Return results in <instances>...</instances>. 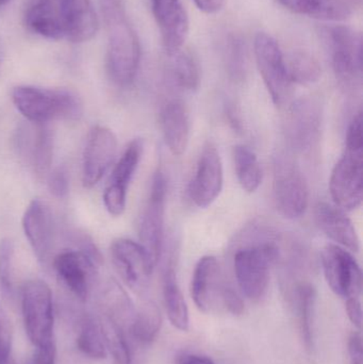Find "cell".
I'll return each instance as SVG.
<instances>
[{
  "label": "cell",
  "mask_w": 363,
  "mask_h": 364,
  "mask_svg": "<svg viewBox=\"0 0 363 364\" xmlns=\"http://www.w3.org/2000/svg\"><path fill=\"white\" fill-rule=\"evenodd\" d=\"M362 337L359 331L353 333L349 338L347 350H349L351 364H363Z\"/></svg>",
  "instance_id": "f35d334b"
},
{
  "label": "cell",
  "mask_w": 363,
  "mask_h": 364,
  "mask_svg": "<svg viewBox=\"0 0 363 364\" xmlns=\"http://www.w3.org/2000/svg\"><path fill=\"white\" fill-rule=\"evenodd\" d=\"M12 329L8 316L0 307V364H6L10 356Z\"/></svg>",
  "instance_id": "d590c367"
},
{
  "label": "cell",
  "mask_w": 363,
  "mask_h": 364,
  "mask_svg": "<svg viewBox=\"0 0 363 364\" xmlns=\"http://www.w3.org/2000/svg\"><path fill=\"white\" fill-rule=\"evenodd\" d=\"M177 364H215L210 358L202 355L185 354L179 357Z\"/></svg>",
  "instance_id": "b9f144b4"
},
{
  "label": "cell",
  "mask_w": 363,
  "mask_h": 364,
  "mask_svg": "<svg viewBox=\"0 0 363 364\" xmlns=\"http://www.w3.org/2000/svg\"><path fill=\"white\" fill-rule=\"evenodd\" d=\"M321 261L326 282L335 294L345 301L360 297L362 272L351 252L337 244H327L322 250Z\"/></svg>",
  "instance_id": "7c38bea8"
},
{
  "label": "cell",
  "mask_w": 363,
  "mask_h": 364,
  "mask_svg": "<svg viewBox=\"0 0 363 364\" xmlns=\"http://www.w3.org/2000/svg\"><path fill=\"white\" fill-rule=\"evenodd\" d=\"M255 57L258 70L275 106L283 108L293 94V82L288 73L286 59L278 43L261 32L255 38Z\"/></svg>",
  "instance_id": "52a82bcc"
},
{
  "label": "cell",
  "mask_w": 363,
  "mask_h": 364,
  "mask_svg": "<svg viewBox=\"0 0 363 364\" xmlns=\"http://www.w3.org/2000/svg\"><path fill=\"white\" fill-rule=\"evenodd\" d=\"M173 59V77L179 87L194 92L200 85V68L195 55L189 50L177 51Z\"/></svg>",
  "instance_id": "83f0119b"
},
{
  "label": "cell",
  "mask_w": 363,
  "mask_h": 364,
  "mask_svg": "<svg viewBox=\"0 0 363 364\" xmlns=\"http://www.w3.org/2000/svg\"><path fill=\"white\" fill-rule=\"evenodd\" d=\"M247 233L253 240L247 237L249 243L234 252V274L241 292L251 301H259L268 291L271 267L281 258V250L274 232L266 227L254 225Z\"/></svg>",
  "instance_id": "7a4b0ae2"
},
{
  "label": "cell",
  "mask_w": 363,
  "mask_h": 364,
  "mask_svg": "<svg viewBox=\"0 0 363 364\" xmlns=\"http://www.w3.org/2000/svg\"><path fill=\"white\" fill-rule=\"evenodd\" d=\"M14 246L8 237L0 240V289L9 293L12 290V263Z\"/></svg>",
  "instance_id": "836d02e7"
},
{
  "label": "cell",
  "mask_w": 363,
  "mask_h": 364,
  "mask_svg": "<svg viewBox=\"0 0 363 364\" xmlns=\"http://www.w3.org/2000/svg\"><path fill=\"white\" fill-rule=\"evenodd\" d=\"M226 68L230 78L240 82L245 78L247 68L246 47L242 38L230 36L226 44Z\"/></svg>",
  "instance_id": "d6a6232c"
},
{
  "label": "cell",
  "mask_w": 363,
  "mask_h": 364,
  "mask_svg": "<svg viewBox=\"0 0 363 364\" xmlns=\"http://www.w3.org/2000/svg\"><path fill=\"white\" fill-rule=\"evenodd\" d=\"M321 104L315 98L303 97L290 106L285 121L286 139L296 153L309 155L321 138Z\"/></svg>",
  "instance_id": "30bf717a"
},
{
  "label": "cell",
  "mask_w": 363,
  "mask_h": 364,
  "mask_svg": "<svg viewBox=\"0 0 363 364\" xmlns=\"http://www.w3.org/2000/svg\"><path fill=\"white\" fill-rule=\"evenodd\" d=\"M23 324L34 346L53 341V294L46 282L32 279L26 282L21 294Z\"/></svg>",
  "instance_id": "ba28073f"
},
{
  "label": "cell",
  "mask_w": 363,
  "mask_h": 364,
  "mask_svg": "<svg viewBox=\"0 0 363 364\" xmlns=\"http://www.w3.org/2000/svg\"><path fill=\"white\" fill-rule=\"evenodd\" d=\"M221 265L215 256H204L198 260L191 282V295L196 307L202 312L212 311L223 304L229 288Z\"/></svg>",
  "instance_id": "2e32d148"
},
{
  "label": "cell",
  "mask_w": 363,
  "mask_h": 364,
  "mask_svg": "<svg viewBox=\"0 0 363 364\" xmlns=\"http://www.w3.org/2000/svg\"><path fill=\"white\" fill-rule=\"evenodd\" d=\"M26 19L30 29L45 38L74 43L91 40L98 29L90 0H36Z\"/></svg>",
  "instance_id": "6da1fadb"
},
{
  "label": "cell",
  "mask_w": 363,
  "mask_h": 364,
  "mask_svg": "<svg viewBox=\"0 0 363 364\" xmlns=\"http://www.w3.org/2000/svg\"><path fill=\"white\" fill-rule=\"evenodd\" d=\"M153 16L159 26L168 55L183 49L189 34L190 23L181 0H151Z\"/></svg>",
  "instance_id": "e0dca14e"
},
{
  "label": "cell",
  "mask_w": 363,
  "mask_h": 364,
  "mask_svg": "<svg viewBox=\"0 0 363 364\" xmlns=\"http://www.w3.org/2000/svg\"><path fill=\"white\" fill-rule=\"evenodd\" d=\"M232 159L237 178L243 190L247 193L256 192L262 183L264 174L255 151L246 145H236L232 149Z\"/></svg>",
  "instance_id": "d4e9b609"
},
{
  "label": "cell",
  "mask_w": 363,
  "mask_h": 364,
  "mask_svg": "<svg viewBox=\"0 0 363 364\" xmlns=\"http://www.w3.org/2000/svg\"><path fill=\"white\" fill-rule=\"evenodd\" d=\"M30 159L38 178H47L50 173L53 156V138L46 125H38V132L29 149Z\"/></svg>",
  "instance_id": "f1b7e54d"
},
{
  "label": "cell",
  "mask_w": 363,
  "mask_h": 364,
  "mask_svg": "<svg viewBox=\"0 0 363 364\" xmlns=\"http://www.w3.org/2000/svg\"><path fill=\"white\" fill-rule=\"evenodd\" d=\"M347 316L350 321L358 328H362V306L359 297L347 299L345 303Z\"/></svg>",
  "instance_id": "ab89813d"
},
{
  "label": "cell",
  "mask_w": 363,
  "mask_h": 364,
  "mask_svg": "<svg viewBox=\"0 0 363 364\" xmlns=\"http://www.w3.org/2000/svg\"><path fill=\"white\" fill-rule=\"evenodd\" d=\"M161 325L162 316L158 306L155 303L145 304L132 321V335L141 343H151L159 333Z\"/></svg>",
  "instance_id": "f546056e"
},
{
  "label": "cell",
  "mask_w": 363,
  "mask_h": 364,
  "mask_svg": "<svg viewBox=\"0 0 363 364\" xmlns=\"http://www.w3.org/2000/svg\"><path fill=\"white\" fill-rule=\"evenodd\" d=\"M288 73L292 82L309 85L318 82L321 78L322 68L319 61L311 53L296 50L286 60Z\"/></svg>",
  "instance_id": "4316f807"
},
{
  "label": "cell",
  "mask_w": 363,
  "mask_h": 364,
  "mask_svg": "<svg viewBox=\"0 0 363 364\" xmlns=\"http://www.w3.org/2000/svg\"><path fill=\"white\" fill-rule=\"evenodd\" d=\"M12 100L23 117L38 125L55 119H77L82 105L76 94L67 90H49L19 85L12 91Z\"/></svg>",
  "instance_id": "277c9868"
},
{
  "label": "cell",
  "mask_w": 363,
  "mask_h": 364,
  "mask_svg": "<svg viewBox=\"0 0 363 364\" xmlns=\"http://www.w3.org/2000/svg\"><path fill=\"white\" fill-rule=\"evenodd\" d=\"M6 364H15L14 363H13V361H10V359H9L8 361H6Z\"/></svg>",
  "instance_id": "f6af8a7d"
},
{
  "label": "cell",
  "mask_w": 363,
  "mask_h": 364,
  "mask_svg": "<svg viewBox=\"0 0 363 364\" xmlns=\"http://www.w3.org/2000/svg\"><path fill=\"white\" fill-rule=\"evenodd\" d=\"M49 191L57 198H65L70 192V181L64 168H58L47 176Z\"/></svg>",
  "instance_id": "e575fe53"
},
{
  "label": "cell",
  "mask_w": 363,
  "mask_h": 364,
  "mask_svg": "<svg viewBox=\"0 0 363 364\" xmlns=\"http://www.w3.org/2000/svg\"><path fill=\"white\" fill-rule=\"evenodd\" d=\"M330 192L335 205L353 211L363 199V147L345 146L330 179Z\"/></svg>",
  "instance_id": "8fae6325"
},
{
  "label": "cell",
  "mask_w": 363,
  "mask_h": 364,
  "mask_svg": "<svg viewBox=\"0 0 363 364\" xmlns=\"http://www.w3.org/2000/svg\"><path fill=\"white\" fill-rule=\"evenodd\" d=\"M100 263L102 260L94 258L82 250L61 252L53 261L58 275L81 301L87 299L90 277Z\"/></svg>",
  "instance_id": "d6986e66"
},
{
  "label": "cell",
  "mask_w": 363,
  "mask_h": 364,
  "mask_svg": "<svg viewBox=\"0 0 363 364\" xmlns=\"http://www.w3.org/2000/svg\"><path fill=\"white\" fill-rule=\"evenodd\" d=\"M163 301L170 324L178 331H189V309L177 282L176 272L172 264H168L164 273Z\"/></svg>",
  "instance_id": "cb8c5ba5"
},
{
  "label": "cell",
  "mask_w": 363,
  "mask_h": 364,
  "mask_svg": "<svg viewBox=\"0 0 363 364\" xmlns=\"http://www.w3.org/2000/svg\"><path fill=\"white\" fill-rule=\"evenodd\" d=\"M107 350H110L114 364H132L129 346L121 327L112 318H108L100 323Z\"/></svg>",
  "instance_id": "1f68e13d"
},
{
  "label": "cell",
  "mask_w": 363,
  "mask_h": 364,
  "mask_svg": "<svg viewBox=\"0 0 363 364\" xmlns=\"http://www.w3.org/2000/svg\"><path fill=\"white\" fill-rule=\"evenodd\" d=\"M10 0H0V6H4V4H8Z\"/></svg>",
  "instance_id": "ee69618b"
},
{
  "label": "cell",
  "mask_w": 363,
  "mask_h": 364,
  "mask_svg": "<svg viewBox=\"0 0 363 364\" xmlns=\"http://www.w3.org/2000/svg\"><path fill=\"white\" fill-rule=\"evenodd\" d=\"M224 184L223 164L217 147L207 142L198 158L195 174L189 184L188 194L198 208L209 207L220 196Z\"/></svg>",
  "instance_id": "4fadbf2b"
},
{
  "label": "cell",
  "mask_w": 363,
  "mask_h": 364,
  "mask_svg": "<svg viewBox=\"0 0 363 364\" xmlns=\"http://www.w3.org/2000/svg\"><path fill=\"white\" fill-rule=\"evenodd\" d=\"M160 123L166 146L175 157H180L187 151L191 132L187 106L181 100H170L162 108Z\"/></svg>",
  "instance_id": "7402d4cb"
},
{
  "label": "cell",
  "mask_w": 363,
  "mask_h": 364,
  "mask_svg": "<svg viewBox=\"0 0 363 364\" xmlns=\"http://www.w3.org/2000/svg\"><path fill=\"white\" fill-rule=\"evenodd\" d=\"M110 250L115 269L131 288L141 286L155 269L140 243L124 237L114 240Z\"/></svg>",
  "instance_id": "ac0fdd59"
},
{
  "label": "cell",
  "mask_w": 363,
  "mask_h": 364,
  "mask_svg": "<svg viewBox=\"0 0 363 364\" xmlns=\"http://www.w3.org/2000/svg\"><path fill=\"white\" fill-rule=\"evenodd\" d=\"M294 296L298 304L303 340L307 350H311L313 346V318L317 301V290L310 282H298L294 287Z\"/></svg>",
  "instance_id": "484cf974"
},
{
  "label": "cell",
  "mask_w": 363,
  "mask_h": 364,
  "mask_svg": "<svg viewBox=\"0 0 363 364\" xmlns=\"http://www.w3.org/2000/svg\"><path fill=\"white\" fill-rule=\"evenodd\" d=\"M324 33L337 78L345 87L353 89L362 80V36L345 26L328 28Z\"/></svg>",
  "instance_id": "9c48e42d"
},
{
  "label": "cell",
  "mask_w": 363,
  "mask_h": 364,
  "mask_svg": "<svg viewBox=\"0 0 363 364\" xmlns=\"http://www.w3.org/2000/svg\"><path fill=\"white\" fill-rule=\"evenodd\" d=\"M194 2L200 10L208 14L219 12L225 4V0H194Z\"/></svg>",
  "instance_id": "60d3db41"
},
{
  "label": "cell",
  "mask_w": 363,
  "mask_h": 364,
  "mask_svg": "<svg viewBox=\"0 0 363 364\" xmlns=\"http://www.w3.org/2000/svg\"><path fill=\"white\" fill-rule=\"evenodd\" d=\"M166 195L168 181L164 173L158 168L153 176L148 198L139 224L140 245L146 252L153 267H157L163 250Z\"/></svg>",
  "instance_id": "8992f818"
},
{
  "label": "cell",
  "mask_w": 363,
  "mask_h": 364,
  "mask_svg": "<svg viewBox=\"0 0 363 364\" xmlns=\"http://www.w3.org/2000/svg\"><path fill=\"white\" fill-rule=\"evenodd\" d=\"M109 32L107 68L113 82L127 87L134 82L140 64L138 36L130 25L123 0H100Z\"/></svg>",
  "instance_id": "3957f363"
},
{
  "label": "cell",
  "mask_w": 363,
  "mask_h": 364,
  "mask_svg": "<svg viewBox=\"0 0 363 364\" xmlns=\"http://www.w3.org/2000/svg\"><path fill=\"white\" fill-rule=\"evenodd\" d=\"M28 364H55L57 348L55 342L51 341L44 346H36Z\"/></svg>",
  "instance_id": "8d00e7d4"
},
{
  "label": "cell",
  "mask_w": 363,
  "mask_h": 364,
  "mask_svg": "<svg viewBox=\"0 0 363 364\" xmlns=\"http://www.w3.org/2000/svg\"><path fill=\"white\" fill-rule=\"evenodd\" d=\"M117 153L114 132L104 126H94L83 151L82 183L85 188H93L102 181L114 162Z\"/></svg>",
  "instance_id": "5bb4252c"
},
{
  "label": "cell",
  "mask_w": 363,
  "mask_h": 364,
  "mask_svg": "<svg viewBox=\"0 0 363 364\" xmlns=\"http://www.w3.org/2000/svg\"><path fill=\"white\" fill-rule=\"evenodd\" d=\"M227 117L228 119H229L230 125L236 130H241L242 124H241L240 117H239L234 105H227Z\"/></svg>",
  "instance_id": "7bdbcfd3"
},
{
  "label": "cell",
  "mask_w": 363,
  "mask_h": 364,
  "mask_svg": "<svg viewBox=\"0 0 363 364\" xmlns=\"http://www.w3.org/2000/svg\"><path fill=\"white\" fill-rule=\"evenodd\" d=\"M222 307L225 308L228 312L234 314V316H240L244 311V303H243L240 295L237 293V291L232 286H229V288L226 290L225 294H224Z\"/></svg>",
  "instance_id": "74e56055"
},
{
  "label": "cell",
  "mask_w": 363,
  "mask_h": 364,
  "mask_svg": "<svg viewBox=\"0 0 363 364\" xmlns=\"http://www.w3.org/2000/svg\"><path fill=\"white\" fill-rule=\"evenodd\" d=\"M21 224L36 258L45 262L53 246V218L48 205L40 199H33L26 208Z\"/></svg>",
  "instance_id": "ffe728a7"
},
{
  "label": "cell",
  "mask_w": 363,
  "mask_h": 364,
  "mask_svg": "<svg viewBox=\"0 0 363 364\" xmlns=\"http://www.w3.org/2000/svg\"><path fill=\"white\" fill-rule=\"evenodd\" d=\"M273 198L278 213L289 220L300 218L308 208V183L300 166L289 156L275 158Z\"/></svg>",
  "instance_id": "5b68a950"
},
{
  "label": "cell",
  "mask_w": 363,
  "mask_h": 364,
  "mask_svg": "<svg viewBox=\"0 0 363 364\" xmlns=\"http://www.w3.org/2000/svg\"><path fill=\"white\" fill-rule=\"evenodd\" d=\"M315 220L320 230L337 245L352 252L360 250L359 237L351 218L336 205L319 203L315 205Z\"/></svg>",
  "instance_id": "44dd1931"
},
{
  "label": "cell",
  "mask_w": 363,
  "mask_h": 364,
  "mask_svg": "<svg viewBox=\"0 0 363 364\" xmlns=\"http://www.w3.org/2000/svg\"><path fill=\"white\" fill-rule=\"evenodd\" d=\"M143 151V141L134 139L113 168L104 192V207L111 215L119 216L125 211L128 188L142 159Z\"/></svg>",
  "instance_id": "9a60e30c"
},
{
  "label": "cell",
  "mask_w": 363,
  "mask_h": 364,
  "mask_svg": "<svg viewBox=\"0 0 363 364\" xmlns=\"http://www.w3.org/2000/svg\"><path fill=\"white\" fill-rule=\"evenodd\" d=\"M77 348L92 359H104L107 356L106 341L102 324L92 318H85L77 337Z\"/></svg>",
  "instance_id": "4dcf8cb0"
},
{
  "label": "cell",
  "mask_w": 363,
  "mask_h": 364,
  "mask_svg": "<svg viewBox=\"0 0 363 364\" xmlns=\"http://www.w3.org/2000/svg\"><path fill=\"white\" fill-rule=\"evenodd\" d=\"M278 2L296 14L322 21H345L353 13L350 0H278Z\"/></svg>",
  "instance_id": "603a6c76"
}]
</instances>
